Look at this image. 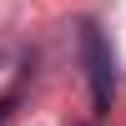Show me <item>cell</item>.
Masks as SVG:
<instances>
[{
	"label": "cell",
	"instance_id": "1",
	"mask_svg": "<svg viewBox=\"0 0 126 126\" xmlns=\"http://www.w3.org/2000/svg\"><path fill=\"white\" fill-rule=\"evenodd\" d=\"M81 61H86V81H91L96 111H111V96H116V61H111V46H106V35H101L96 20L81 25Z\"/></svg>",
	"mask_w": 126,
	"mask_h": 126
},
{
	"label": "cell",
	"instance_id": "2",
	"mask_svg": "<svg viewBox=\"0 0 126 126\" xmlns=\"http://www.w3.org/2000/svg\"><path fill=\"white\" fill-rule=\"evenodd\" d=\"M10 106H15V96H5V101H0V126H5V116H10Z\"/></svg>",
	"mask_w": 126,
	"mask_h": 126
}]
</instances>
